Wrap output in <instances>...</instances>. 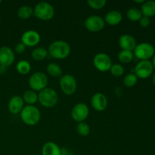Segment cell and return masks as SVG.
I'll return each instance as SVG.
<instances>
[{
    "mask_svg": "<svg viewBox=\"0 0 155 155\" xmlns=\"http://www.w3.org/2000/svg\"><path fill=\"white\" fill-rule=\"evenodd\" d=\"M16 69L20 74L26 75L29 74L31 70V65L27 60H21L18 62L16 66Z\"/></svg>",
    "mask_w": 155,
    "mask_h": 155,
    "instance_id": "obj_24",
    "label": "cell"
},
{
    "mask_svg": "<svg viewBox=\"0 0 155 155\" xmlns=\"http://www.w3.org/2000/svg\"><path fill=\"white\" fill-rule=\"evenodd\" d=\"M142 16L151 18L155 16V1H145L141 8Z\"/></svg>",
    "mask_w": 155,
    "mask_h": 155,
    "instance_id": "obj_19",
    "label": "cell"
},
{
    "mask_svg": "<svg viewBox=\"0 0 155 155\" xmlns=\"http://www.w3.org/2000/svg\"><path fill=\"white\" fill-rule=\"evenodd\" d=\"M1 67H2V66H1V65H0V69H1Z\"/></svg>",
    "mask_w": 155,
    "mask_h": 155,
    "instance_id": "obj_37",
    "label": "cell"
},
{
    "mask_svg": "<svg viewBox=\"0 0 155 155\" xmlns=\"http://www.w3.org/2000/svg\"><path fill=\"white\" fill-rule=\"evenodd\" d=\"M107 1L106 0H88L87 4L89 7L95 10H99L105 6Z\"/></svg>",
    "mask_w": 155,
    "mask_h": 155,
    "instance_id": "obj_29",
    "label": "cell"
},
{
    "mask_svg": "<svg viewBox=\"0 0 155 155\" xmlns=\"http://www.w3.org/2000/svg\"><path fill=\"white\" fill-rule=\"evenodd\" d=\"M40 40V34L37 31L33 30H27L21 36V42L24 43L26 46H35L39 44Z\"/></svg>",
    "mask_w": 155,
    "mask_h": 155,
    "instance_id": "obj_13",
    "label": "cell"
},
{
    "mask_svg": "<svg viewBox=\"0 0 155 155\" xmlns=\"http://www.w3.org/2000/svg\"><path fill=\"white\" fill-rule=\"evenodd\" d=\"M127 17L131 21H139L142 18V14L140 9L137 8H131L127 11Z\"/></svg>",
    "mask_w": 155,
    "mask_h": 155,
    "instance_id": "obj_25",
    "label": "cell"
},
{
    "mask_svg": "<svg viewBox=\"0 0 155 155\" xmlns=\"http://www.w3.org/2000/svg\"><path fill=\"white\" fill-rule=\"evenodd\" d=\"M119 45L122 50L133 51L137 45L136 40L133 36L130 34H124L120 37Z\"/></svg>",
    "mask_w": 155,
    "mask_h": 155,
    "instance_id": "obj_16",
    "label": "cell"
},
{
    "mask_svg": "<svg viewBox=\"0 0 155 155\" xmlns=\"http://www.w3.org/2000/svg\"><path fill=\"white\" fill-rule=\"evenodd\" d=\"M89 107L87 104L83 102L77 103L71 110V117L73 120L77 123L84 122L85 120L89 116Z\"/></svg>",
    "mask_w": 155,
    "mask_h": 155,
    "instance_id": "obj_11",
    "label": "cell"
},
{
    "mask_svg": "<svg viewBox=\"0 0 155 155\" xmlns=\"http://www.w3.org/2000/svg\"><path fill=\"white\" fill-rule=\"evenodd\" d=\"M61 89L65 95H73L77 88V83L75 77L71 74H64L61 77L59 80Z\"/></svg>",
    "mask_w": 155,
    "mask_h": 155,
    "instance_id": "obj_7",
    "label": "cell"
},
{
    "mask_svg": "<svg viewBox=\"0 0 155 155\" xmlns=\"http://www.w3.org/2000/svg\"><path fill=\"white\" fill-rule=\"evenodd\" d=\"M1 2H2V1H1V0H0V4H1Z\"/></svg>",
    "mask_w": 155,
    "mask_h": 155,
    "instance_id": "obj_36",
    "label": "cell"
},
{
    "mask_svg": "<svg viewBox=\"0 0 155 155\" xmlns=\"http://www.w3.org/2000/svg\"><path fill=\"white\" fill-rule=\"evenodd\" d=\"M135 2H136V3H142V4H143V3L145 2V1H144V0H139V1H138V0H135Z\"/></svg>",
    "mask_w": 155,
    "mask_h": 155,
    "instance_id": "obj_34",
    "label": "cell"
},
{
    "mask_svg": "<svg viewBox=\"0 0 155 155\" xmlns=\"http://www.w3.org/2000/svg\"><path fill=\"white\" fill-rule=\"evenodd\" d=\"M134 54L131 51H127V50H121L118 53V59L120 62L124 64H128L132 61L133 59Z\"/></svg>",
    "mask_w": 155,
    "mask_h": 155,
    "instance_id": "obj_26",
    "label": "cell"
},
{
    "mask_svg": "<svg viewBox=\"0 0 155 155\" xmlns=\"http://www.w3.org/2000/svg\"><path fill=\"white\" fill-rule=\"evenodd\" d=\"M38 101L45 107H52L58 101V95L56 91L51 88L46 87L38 94Z\"/></svg>",
    "mask_w": 155,
    "mask_h": 155,
    "instance_id": "obj_3",
    "label": "cell"
},
{
    "mask_svg": "<svg viewBox=\"0 0 155 155\" xmlns=\"http://www.w3.org/2000/svg\"><path fill=\"white\" fill-rule=\"evenodd\" d=\"M15 59V52L8 46L0 47V65L7 68L14 63Z\"/></svg>",
    "mask_w": 155,
    "mask_h": 155,
    "instance_id": "obj_12",
    "label": "cell"
},
{
    "mask_svg": "<svg viewBox=\"0 0 155 155\" xmlns=\"http://www.w3.org/2000/svg\"><path fill=\"white\" fill-rule=\"evenodd\" d=\"M104 20V22L109 25L116 26L122 21L123 15L119 11L111 10L106 14Z\"/></svg>",
    "mask_w": 155,
    "mask_h": 155,
    "instance_id": "obj_17",
    "label": "cell"
},
{
    "mask_svg": "<svg viewBox=\"0 0 155 155\" xmlns=\"http://www.w3.org/2000/svg\"><path fill=\"white\" fill-rule=\"evenodd\" d=\"M46 71L50 76L54 77H59L62 76V71L60 65H58L56 63H49L46 67Z\"/></svg>",
    "mask_w": 155,
    "mask_h": 155,
    "instance_id": "obj_22",
    "label": "cell"
},
{
    "mask_svg": "<svg viewBox=\"0 0 155 155\" xmlns=\"http://www.w3.org/2000/svg\"><path fill=\"white\" fill-rule=\"evenodd\" d=\"M42 155H61V148L53 142H45L42 148Z\"/></svg>",
    "mask_w": 155,
    "mask_h": 155,
    "instance_id": "obj_18",
    "label": "cell"
},
{
    "mask_svg": "<svg viewBox=\"0 0 155 155\" xmlns=\"http://www.w3.org/2000/svg\"><path fill=\"white\" fill-rule=\"evenodd\" d=\"M26 45H24L22 42H19V43L17 44L15 47V51L17 54H22L23 52H24L26 50Z\"/></svg>",
    "mask_w": 155,
    "mask_h": 155,
    "instance_id": "obj_32",
    "label": "cell"
},
{
    "mask_svg": "<svg viewBox=\"0 0 155 155\" xmlns=\"http://www.w3.org/2000/svg\"><path fill=\"white\" fill-rule=\"evenodd\" d=\"M110 74L114 77H121L124 73V68L120 64H114L110 67Z\"/></svg>",
    "mask_w": 155,
    "mask_h": 155,
    "instance_id": "obj_30",
    "label": "cell"
},
{
    "mask_svg": "<svg viewBox=\"0 0 155 155\" xmlns=\"http://www.w3.org/2000/svg\"><path fill=\"white\" fill-rule=\"evenodd\" d=\"M152 82L155 85V73L154 74H153V77H152Z\"/></svg>",
    "mask_w": 155,
    "mask_h": 155,
    "instance_id": "obj_35",
    "label": "cell"
},
{
    "mask_svg": "<svg viewBox=\"0 0 155 155\" xmlns=\"http://www.w3.org/2000/svg\"><path fill=\"white\" fill-rule=\"evenodd\" d=\"M139 24H140L141 27H144V28H146V27H149V25L151 24L150 18L145 16H142V18L139 20Z\"/></svg>",
    "mask_w": 155,
    "mask_h": 155,
    "instance_id": "obj_31",
    "label": "cell"
},
{
    "mask_svg": "<svg viewBox=\"0 0 155 155\" xmlns=\"http://www.w3.org/2000/svg\"><path fill=\"white\" fill-rule=\"evenodd\" d=\"M33 15L42 21H49L54 15V8L47 2H40L37 3L33 8Z\"/></svg>",
    "mask_w": 155,
    "mask_h": 155,
    "instance_id": "obj_4",
    "label": "cell"
},
{
    "mask_svg": "<svg viewBox=\"0 0 155 155\" xmlns=\"http://www.w3.org/2000/svg\"><path fill=\"white\" fill-rule=\"evenodd\" d=\"M69 44L63 40H56L51 42L48 48V54L55 59L66 58L71 54Z\"/></svg>",
    "mask_w": 155,
    "mask_h": 155,
    "instance_id": "obj_1",
    "label": "cell"
},
{
    "mask_svg": "<svg viewBox=\"0 0 155 155\" xmlns=\"http://www.w3.org/2000/svg\"><path fill=\"white\" fill-rule=\"evenodd\" d=\"M84 25L89 32L97 33L103 30L105 25V22L101 16L91 15L85 20Z\"/></svg>",
    "mask_w": 155,
    "mask_h": 155,
    "instance_id": "obj_9",
    "label": "cell"
},
{
    "mask_svg": "<svg viewBox=\"0 0 155 155\" xmlns=\"http://www.w3.org/2000/svg\"><path fill=\"white\" fill-rule=\"evenodd\" d=\"M93 64L98 71L101 72H106L110 71V67L112 66L111 58L106 53H98L95 55L93 58Z\"/></svg>",
    "mask_w": 155,
    "mask_h": 155,
    "instance_id": "obj_8",
    "label": "cell"
},
{
    "mask_svg": "<svg viewBox=\"0 0 155 155\" xmlns=\"http://www.w3.org/2000/svg\"><path fill=\"white\" fill-rule=\"evenodd\" d=\"M154 68L151 61H140L135 67V74L138 78H148L153 74Z\"/></svg>",
    "mask_w": 155,
    "mask_h": 155,
    "instance_id": "obj_10",
    "label": "cell"
},
{
    "mask_svg": "<svg viewBox=\"0 0 155 155\" xmlns=\"http://www.w3.org/2000/svg\"><path fill=\"white\" fill-rule=\"evenodd\" d=\"M91 104L97 111H104L107 107V98L103 93L97 92L94 94L91 99Z\"/></svg>",
    "mask_w": 155,
    "mask_h": 155,
    "instance_id": "obj_14",
    "label": "cell"
},
{
    "mask_svg": "<svg viewBox=\"0 0 155 155\" xmlns=\"http://www.w3.org/2000/svg\"><path fill=\"white\" fill-rule=\"evenodd\" d=\"M155 54L154 47L148 42H141L137 44L133 50V54L141 61H147L153 58Z\"/></svg>",
    "mask_w": 155,
    "mask_h": 155,
    "instance_id": "obj_5",
    "label": "cell"
},
{
    "mask_svg": "<svg viewBox=\"0 0 155 155\" xmlns=\"http://www.w3.org/2000/svg\"><path fill=\"white\" fill-rule=\"evenodd\" d=\"M21 118L27 125L34 126L40 120L41 113L36 106L27 105L21 111Z\"/></svg>",
    "mask_w": 155,
    "mask_h": 155,
    "instance_id": "obj_2",
    "label": "cell"
},
{
    "mask_svg": "<svg viewBox=\"0 0 155 155\" xmlns=\"http://www.w3.org/2000/svg\"><path fill=\"white\" fill-rule=\"evenodd\" d=\"M23 100L28 105H33L38 101V95L35 91L28 89L24 92L23 95Z\"/></svg>",
    "mask_w": 155,
    "mask_h": 155,
    "instance_id": "obj_20",
    "label": "cell"
},
{
    "mask_svg": "<svg viewBox=\"0 0 155 155\" xmlns=\"http://www.w3.org/2000/svg\"><path fill=\"white\" fill-rule=\"evenodd\" d=\"M48 83V80L46 74L40 71L33 73L29 79V85L32 90L35 92L36 91L40 92L42 89H45L47 87Z\"/></svg>",
    "mask_w": 155,
    "mask_h": 155,
    "instance_id": "obj_6",
    "label": "cell"
},
{
    "mask_svg": "<svg viewBox=\"0 0 155 155\" xmlns=\"http://www.w3.org/2000/svg\"><path fill=\"white\" fill-rule=\"evenodd\" d=\"M77 131L78 134L81 136H87L90 133V127L86 123H78L77 126Z\"/></svg>",
    "mask_w": 155,
    "mask_h": 155,
    "instance_id": "obj_27",
    "label": "cell"
},
{
    "mask_svg": "<svg viewBox=\"0 0 155 155\" xmlns=\"http://www.w3.org/2000/svg\"><path fill=\"white\" fill-rule=\"evenodd\" d=\"M124 84L127 87H133L137 83L138 77L135 74H128L124 78Z\"/></svg>",
    "mask_w": 155,
    "mask_h": 155,
    "instance_id": "obj_28",
    "label": "cell"
},
{
    "mask_svg": "<svg viewBox=\"0 0 155 155\" xmlns=\"http://www.w3.org/2000/svg\"><path fill=\"white\" fill-rule=\"evenodd\" d=\"M33 15V9L29 5H23L18 11V16L22 20H27Z\"/></svg>",
    "mask_w": 155,
    "mask_h": 155,
    "instance_id": "obj_23",
    "label": "cell"
},
{
    "mask_svg": "<svg viewBox=\"0 0 155 155\" xmlns=\"http://www.w3.org/2000/svg\"><path fill=\"white\" fill-rule=\"evenodd\" d=\"M24 101L22 97L20 95H14L10 98L8 104V110L13 114H17L21 113L22 109L24 108Z\"/></svg>",
    "mask_w": 155,
    "mask_h": 155,
    "instance_id": "obj_15",
    "label": "cell"
},
{
    "mask_svg": "<svg viewBox=\"0 0 155 155\" xmlns=\"http://www.w3.org/2000/svg\"><path fill=\"white\" fill-rule=\"evenodd\" d=\"M152 61H151V63H152V65H153V68H154V69H155V54H154V56H153L152 58Z\"/></svg>",
    "mask_w": 155,
    "mask_h": 155,
    "instance_id": "obj_33",
    "label": "cell"
},
{
    "mask_svg": "<svg viewBox=\"0 0 155 155\" xmlns=\"http://www.w3.org/2000/svg\"><path fill=\"white\" fill-rule=\"evenodd\" d=\"M48 50L44 47H37L34 48L31 53V56L33 60L40 61H43L48 56Z\"/></svg>",
    "mask_w": 155,
    "mask_h": 155,
    "instance_id": "obj_21",
    "label": "cell"
}]
</instances>
